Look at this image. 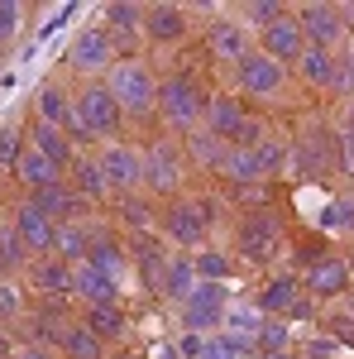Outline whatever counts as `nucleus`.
<instances>
[{
  "label": "nucleus",
  "mask_w": 354,
  "mask_h": 359,
  "mask_svg": "<svg viewBox=\"0 0 354 359\" xmlns=\"http://www.w3.org/2000/svg\"><path fill=\"white\" fill-rule=\"evenodd\" d=\"M110 96L120 101V111H154L158 106V82H154V72H149V62H139V57H125V62H115L110 67Z\"/></svg>",
  "instance_id": "1"
},
{
  "label": "nucleus",
  "mask_w": 354,
  "mask_h": 359,
  "mask_svg": "<svg viewBox=\"0 0 354 359\" xmlns=\"http://www.w3.org/2000/svg\"><path fill=\"white\" fill-rule=\"evenodd\" d=\"M158 111H163L168 125H177V130H191L201 111H206V101H201V86L191 82V77H168L158 82Z\"/></svg>",
  "instance_id": "2"
},
{
  "label": "nucleus",
  "mask_w": 354,
  "mask_h": 359,
  "mask_svg": "<svg viewBox=\"0 0 354 359\" xmlns=\"http://www.w3.org/2000/svg\"><path fill=\"white\" fill-rule=\"evenodd\" d=\"M225 311H230L225 283H196L191 297L182 302V326H187L191 335L196 331H216V326H225Z\"/></svg>",
  "instance_id": "3"
},
{
  "label": "nucleus",
  "mask_w": 354,
  "mask_h": 359,
  "mask_svg": "<svg viewBox=\"0 0 354 359\" xmlns=\"http://www.w3.org/2000/svg\"><path fill=\"white\" fill-rule=\"evenodd\" d=\"M72 111H77V120H82L91 135H115V125H120V101L110 96V86H101V82H91L72 101Z\"/></svg>",
  "instance_id": "4"
},
{
  "label": "nucleus",
  "mask_w": 354,
  "mask_h": 359,
  "mask_svg": "<svg viewBox=\"0 0 354 359\" xmlns=\"http://www.w3.org/2000/svg\"><path fill=\"white\" fill-rule=\"evenodd\" d=\"M278 240H282V225L268 211H254V216L240 221V254H245L249 264H268Z\"/></svg>",
  "instance_id": "5"
},
{
  "label": "nucleus",
  "mask_w": 354,
  "mask_h": 359,
  "mask_svg": "<svg viewBox=\"0 0 354 359\" xmlns=\"http://www.w3.org/2000/svg\"><path fill=\"white\" fill-rule=\"evenodd\" d=\"M96 163L106 172V187H115V192H135L139 182H144V154L130 149V144H110Z\"/></svg>",
  "instance_id": "6"
},
{
  "label": "nucleus",
  "mask_w": 354,
  "mask_h": 359,
  "mask_svg": "<svg viewBox=\"0 0 354 359\" xmlns=\"http://www.w3.org/2000/svg\"><path fill=\"white\" fill-rule=\"evenodd\" d=\"M144 187L149 192H177L182 187V158L172 144H154L144 154Z\"/></svg>",
  "instance_id": "7"
},
{
  "label": "nucleus",
  "mask_w": 354,
  "mask_h": 359,
  "mask_svg": "<svg viewBox=\"0 0 354 359\" xmlns=\"http://www.w3.org/2000/svg\"><path fill=\"white\" fill-rule=\"evenodd\" d=\"M297 25H301V34H306L311 48H330V43L345 34V15H340L335 5H301Z\"/></svg>",
  "instance_id": "8"
},
{
  "label": "nucleus",
  "mask_w": 354,
  "mask_h": 359,
  "mask_svg": "<svg viewBox=\"0 0 354 359\" xmlns=\"http://www.w3.org/2000/svg\"><path fill=\"white\" fill-rule=\"evenodd\" d=\"M259 39H264V48H259V53H268L273 62H297V57L306 53V34H301L297 15H282V20H278L273 29H264Z\"/></svg>",
  "instance_id": "9"
},
{
  "label": "nucleus",
  "mask_w": 354,
  "mask_h": 359,
  "mask_svg": "<svg viewBox=\"0 0 354 359\" xmlns=\"http://www.w3.org/2000/svg\"><path fill=\"white\" fill-rule=\"evenodd\" d=\"M72 297H86V306H115L120 302V283L101 273L96 264H77L72 269Z\"/></svg>",
  "instance_id": "10"
},
{
  "label": "nucleus",
  "mask_w": 354,
  "mask_h": 359,
  "mask_svg": "<svg viewBox=\"0 0 354 359\" xmlns=\"http://www.w3.org/2000/svg\"><path fill=\"white\" fill-rule=\"evenodd\" d=\"M72 67L77 72H106V67H115L110 57H115V48H110V39L101 34V29H82L77 39H72Z\"/></svg>",
  "instance_id": "11"
},
{
  "label": "nucleus",
  "mask_w": 354,
  "mask_h": 359,
  "mask_svg": "<svg viewBox=\"0 0 354 359\" xmlns=\"http://www.w3.org/2000/svg\"><path fill=\"white\" fill-rule=\"evenodd\" d=\"M235 72H240V86L249 96H273L282 86V62H273L268 53H249Z\"/></svg>",
  "instance_id": "12"
},
{
  "label": "nucleus",
  "mask_w": 354,
  "mask_h": 359,
  "mask_svg": "<svg viewBox=\"0 0 354 359\" xmlns=\"http://www.w3.org/2000/svg\"><path fill=\"white\" fill-rule=\"evenodd\" d=\"M15 230H20V240H25L29 254H53V240H57V225L43 216V211H34V206H20L15 211Z\"/></svg>",
  "instance_id": "13"
},
{
  "label": "nucleus",
  "mask_w": 354,
  "mask_h": 359,
  "mask_svg": "<svg viewBox=\"0 0 354 359\" xmlns=\"http://www.w3.org/2000/svg\"><path fill=\"white\" fill-rule=\"evenodd\" d=\"M206 39H211V53L225 57V62H245L254 48H249V29L245 25H235V20H216V25L206 29Z\"/></svg>",
  "instance_id": "14"
},
{
  "label": "nucleus",
  "mask_w": 354,
  "mask_h": 359,
  "mask_svg": "<svg viewBox=\"0 0 354 359\" xmlns=\"http://www.w3.org/2000/svg\"><path fill=\"white\" fill-rule=\"evenodd\" d=\"M206 211L201 206H191V201H182V206H172L163 216V230H168V240H177V245H201V235H206Z\"/></svg>",
  "instance_id": "15"
},
{
  "label": "nucleus",
  "mask_w": 354,
  "mask_h": 359,
  "mask_svg": "<svg viewBox=\"0 0 354 359\" xmlns=\"http://www.w3.org/2000/svg\"><path fill=\"white\" fill-rule=\"evenodd\" d=\"M187 29V15L177 5H149L144 10V39L149 43H177Z\"/></svg>",
  "instance_id": "16"
},
{
  "label": "nucleus",
  "mask_w": 354,
  "mask_h": 359,
  "mask_svg": "<svg viewBox=\"0 0 354 359\" xmlns=\"http://www.w3.org/2000/svg\"><path fill=\"white\" fill-rule=\"evenodd\" d=\"M29 206H34V211H43L53 225H57V221H72V216L82 211V201L67 192L62 182H57V187H43V192H29Z\"/></svg>",
  "instance_id": "17"
},
{
  "label": "nucleus",
  "mask_w": 354,
  "mask_h": 359,
  "mask_svg": "<svg viewBox=\"0 0 354 359\" xmlns=\"http://www.w3.org/2000/svg\"><path fill=\"white\" fill-rule=\"evenodd\" d=\"M29 149H34V154H43L53 168H67V163H72V144H67V135H62V130H53V125H43V120L29 130Z\"/></svg>",
  "instance_id": "18"
},
{
  "label": "nucleus",
  "mask_w": 354,
  "mask_h": 359,
  "mask_svg": "<svg viewBox=\"0 0 354 359\" xmlns=\"http://www.w3.org/2000/svg\"><path fill=\"white\" fill-rule=\"evenodd\" d=\"M206 115H211V135H216V139H235V135H240V125L249 120L245 106H240L235 96H211V101H206Z\"/></svg>",
  "instance_id": "19"
},
{
  "label": "nucleus",
  "mask_w": 354,
  "mask_h": 359,
  "mask_svg": "<svg viewBox=\"0 0 354 359\" xmlns=\"http://www.w3.org/2000/svg\"><path fill=\"white\" fill-rule=\"evenodd\" d=\"M15 172H20V182H25L29 192H43V187H57V182H62V168H53L43 154H34V149L20 158V168H15Z\"/></svg>",
  "instance_id": "20"
},
{
  "label": "nucleus",
  "mask_w": 354,
  "mask_h": 359,
  "mask_svg": "<svg viewBox=\"0 0 354 359\" xmlns=\"http://www.w3.org/2000/svg\"><path fill=\"white\" fill-rule=\"evenodd\" d=\"M306 283H311V292H316V297H335V292H345V283H350V269H345L340 259H316Z\"/></svg>",
  "instance_id": "21"
},
{
  "label": "nucleus",
  "mask_w": 354,
  "mask_h": 359,
  "mask_svg": "<svg viewBox=\"0 0 354 359\" xmlns=\"http://www.w3.org/2000/svg\"><path fill=\"white\" fill-rule=\"evenodd\" d=\"M297 67H301V77H306L311 86H335V82H340L330 48H311V43H306V53L297 57Z\"/></svg>",
  "instance_id": "22"
},
{
  "label": "nucleus",
  "mask_w": 354,
  "mask_h": 359,
  "mask_svg": "<svg viewBox=\"0 0 354 359\" xmlns=\"http://www.w3.org/2000/svg\"><path fill=\"white\" fill-rule=\"evenodd\" d=\"M34 106H39V120H43V125H53V130H67V125H72V101H67V96H62V86H43V91H39V101H34Z\"/></svg>",
  "instance_id": "23"
},
{
  "label": "nucleus",
  "mask_w": 354,
  "mask_h": 359,
  "mask_svg": "<svg viewBox=\"0 0 354 359\" xmlns=\"http://www.w3.org/2000/svg\"><path fill=\"white\" fill-rule=\"evenodd\" d=\"M53 259H62V264H86L91 259V240H86L82 225H57Z\"/></svg>",
  "instance_id": "24"
},
{
  "label": "nucleus",
  "mask_w": 354,
  "mask_h": 359,
  "mask_svg": "<svg viewBox=\"0 0 354 359\" xmlns=\"http://www.w3.org/2000/svg\"><path fill=\"white\" fill-rule=\"evenodd\" d=\"M191 287H196V264H191V259H168V269H163V297L187 302Z\"/></svg>",
  "instance_id": "25"
},
{
  "label": "nucleus",
  "mask_w": 354,
  "mask_h": 359,
  "mask_svg": "<svg viewBox=\"0 0 354 359\" xmlns=\"http://www.w3.org/2000/svg\"><path fill=\"white\" fill-rule=\"evenodd\" d=\"M220 172L230 177V182H264V168H259V154L254 149H235L230 144V154H225V163H220Z\"/></svg>",
  "instance_id": "26"
},
{
  "label": "nucleus",
  "mask_w": 354,
  "mask_h": 359,
  "mask_svg": "<svg viewBox=\"0 0 354 359\" xmlns=\"http://www.w3.org/2000/svg\"><path fill=\"white\" fill-rule=\"evenodd\" d=\"M34 283H39L43 292L72 297V264H62V259H43V264H34Z\"/></svg>",
  "instance_id": "27"
},
{
  "label": "nucleus",
  "mask_w": 354,
  "mask_h": 359,
  "mask_svg": "<svg viewBox=\"0 0 354 359\" xmlns=\"http://www.w3.org/2000/svg\"><path fill=\"white\" fill-rule=\"evenodd\" d=\"M297 306V278H273L259 297V311H292Z\"/></svg>",
  "instance_id": "28"
},
{
  "label": "nucleus",
  "mask_w": 354,
  "mask_h": 359,
  "mask_svg": "<svg viewBox=\"0 0 354 359\" xmlns=\"http://www.w3.org/2000/svg\"><path fill=\"white\" fill-rule=\"evenodd\" d=\"M62 350H67L72 359H101V340H96V331H91V326H67Z\"/></svg>",
  "instance_id": "29"
},
{
  "label": "nucleus",
  "mask_w": 354,
  "mask_h": 359,
  "mask_svg": "<svg viewBox=\"0 0 354 359\" xmlns=\"http://www.w3.org/2000/svg\"><path fill=\"white\" fill-rule=\"evenodd\" d=\"M86 326L101 335H125V311L120 306H86Z\"/></svg>",
  "instance_id": "30"
},
{
  "label": "nucleus",
  "mask_w": 354,
  "mask_h": 359,
  "mask_svg": "<svg viewBox=\"0 0 354 359\" xmlns=\"http://www.w3.org/2000/svg\"><path fill=\"white\" fill-rule=\"evenodd\" d=\"M196 264V283H225L230 278V254H220V249H201V259H191Z\"/></svg>",
  "instance_id": "31"
},
{
  "label": "nucleus",
  "mask_w": 354,
  "mask_h": 359,
  "mask_svg": "<svg viewBox=\"0 0 354 359\" xmlns=\"http://www.w3.org/2000/svg\"><path fill=\"white\" fill-rule=\"evenodd\" d=\"M191 154H196L206 168H220V163H225V154H230V144L216 139L211 130H201V135H191Z\"/></svg>",
  "instance_id": "32"
},
{
  "label": "nucleus",
  "mask_w": 354,
  "mask_h": 359,
  "mask_svg": "<svg viewBox=\"0 0 354 359\" xmlns=\"http://www.w3.org/2000/svg\"><path fill=\"white\" fill-rule=\"evenodd\" d=\"M225 326L235 335H249V340H254V335L264 331V311H259V306H230V311H225Z\"/></svg>",
  "instance_id": "33"
},
{
  "label": "nucleus",
  "mask_w": 354,
  "mask_h": 359,
  "mask_svg": "<svg viewBox=\"0 0 354 359\" xmlns=\"http://www.w3.org/2000/svg\"><path fill=\"white\" fill-rule=\"evenodd\" d=\"M25 144H29V135H25V130L5 125V130H0V168H20V158L29 154Z\"/></svg>",
  "instance_id": "34"
},
{
  "label": "nucleus",
  "mask_w": 354,
  "mask_h": 359,
  "mask_svg": "<svg viewBox=\"0 0 354 359\" xmlns=\"http://www.w3.org/2000/svg\"><path fill=\"white\" fill-rule=\"evenodd\" d=\"M144 10L149 5H106V20L125 34H144Z\"/></svg>",
  "instance_id": "35"
},
{
  "label": "nucleus",
  "mask_w": 354,
  "mask_h": 359,
  "mask_svg": "<svg viewBox=\"0 0 354 359\" xmlns=\"http://www.w3.org/2000/svg\"><path fill=\"white\" fill-rule=\"evenodd\" d=\"M20 264H29V249L20 240V230L10 225V230H0V269H20Z\"/></svg>",
  "instance_id": "36"
},
{
  "label": "nucleus",
  "mask_w": 354,
  "mask_h": 359,
  "mask_svg": "<svg viewBox=\"0 0 354 359\" xmlns=\"http://www.w3.org/2000/svg\"><path fill=\"white\" fill-rule=\"evenodd\" d=\"M77 192L91 196V201L110 192V187H106V172H101V163H91V158H86V163H77Z\"/></svg>",
  "instance_id": "37"
},
{
  "label": "nucleus",
  "mask_w": 354,
  "mask_h": 359,
  "mask_svg": "<svg viewBox=\"0 0 354 359\" xmlns=\"http://www.w3.org/2000/svg\"><path fill=\"white\" fill-rule=\"evenodd\" d=\"M86 264H96V269L110 273V278H120V269H125V259H120L115 245H91V259H86Z\"/></svg>",
  "instance_id": "38"
},
{
  "label": "nucleus",
  "mask_w": 354,
  "mask_h": 359,
  "mask_svg": "<svg viewBox=\"0 0 354 359\" xmlns=\"http://www.w3.org/2000/svg\"><path fill=\"white\" fill-rule=\"evenodd\" d=\"M254 154H259V168H264V177H268V172H278V168H282V158H287V149H282L278 139H259V149H254Z\"/></svg>",
  "instance_id": "39"
},
{
  "label": "nucleus",
  "mask_w": 354,
  "mask_h": 359,
  "mask_svg": "<svg viewBox=\"0 0 354 359\" xmlns=\"http://www.w3.org/2000/svg\"><path fill=\"white\" fill-rule=\"evenodd\" d=\"M282 15H287V10H282V5H273V0H254V5H249V20L259 25V34H264V29H273Z\"/></svg>",
  "instance_id": "40"
},
{
  "label": "nucleus",
  "mask_w": 354,
  "mask_h": 359,
  "mask_svg": "<svg viewBox=\"0 0 354 359\" xmlns=\"http://www.w3.org/2000/svg\"><path fill=\"white\" fill-rule=\"evenodd\" d=\"M259 345H264L268 355H282V350H287V326H282V321H264V331H259Z\"/></svg>",
  "instance_id": "41"
},
{
  "label": "nucleus",
  "mask_w": 354,
  "mask_h": 359,
  "mask_svg": "<svg viewBox=\"0 0 354 359\" xmlns=\"http://www.w3.org/2000/svg\"><path fill=\"white\" fill-rule=\"evenodd\" d=\"M20 15H25V10H20L15 0H0V43H10V39L20 34Z\"/></svg>",
  "instance_id": "42"
},
{
  "label": "nucleus",
  "mask_w": 354,
  "mask_h": 359,
  "mask_svg": "<svg viewBox=\"0 0 354 359\" xmlns=\"http://www.w3.org/2000/svg\"><path fill=\"white\" fill-rule=\"evenodd\" d=\"M15 311H20V287L0 283V316H15Z\"/></svg>",
  "instance_id": "43"
},
{
  "label": "nucleus",
  "mask_w": 354,
  "mask_h": 359,
  "mask_svg": "<svg viewBox=\"0 0 354 359\" xmlns=\"http://www.w3.org/2000/svg\"><path fill=\"white\" fill-rule=\"evenodd\" d=\"M201 345H206V340H201V335H182V340H177V355L182 359H201Z\"/></svg>",
  "instance_id": "44"
},
{
  "label": "nucleus",
  "mask_w": 354,
  "mask_h": 359,
  "mask_svg": "<svg viewBox=\"0 0 354 359\" xmlns=\"http://www.w3.org/2000/svg\"><path fill=\"white\" fill-rule=\"evenodd\" d=\"M125 216H130V225H149V211L139 201H125Z\"/></svg>",
  "instance_id": "45"
},
{
  "label": "nucleus",
  "mask_w": 354,
  "mask_h": 359,
  "mask_svg": "<svg viewBox=\"0 0 354 359\" xmlns=\"http://www.w3.org/2000/svg\"><path fill=\"white\" fill-rule=\"evenodd\" d=\"M20 359H53V355H48L43 345H29V350H25V355H20Z\"/></svg>",
  "instance_id": "46"
},
{
  "label": "nucleus",
  "mask_w": 354,
  "mask_h": 359,
  "mask_svg": "<svg viewBox=\"0 0 354 359\" xmlns=\"http://www.w3.org/2000/svg\"><path fill=\"white\" fill-rule=\"evenodd\" d=\"M172 355H177L172 345H158V350H154V359H172Z\"/></svg>",
  "instance_id": "47"
},
{
  "label": "nucleus",
  "mask_w": 354,
  "mask_h": 359,
  "mask_svg": "<svg viewBox=\"0 0 354 359\" xmlns=\"http://www.w3.org/2000/svg\"><path fill=\"white\" fill-rule=\"evenodd\" d=\"M345 77H350V86H354V53H350V62H345Z\"/></svg>",
  "instance_id": "48"
},
{
  "label": "nucleus",
  "mask_w": 354,
  "mask_h": 359,
  "mask_svg": "<svg viewBox=\"0 0 354 359\" xmlns=\"http://www.w3.org/2000/svg\"><path fill=\"white\" fill-rule=\"evenodd\" d=\"M0 359H10V355H5V345H0Z\"/></svg>",
  "instance_id": "49"
},
{
  "label": "nucleus",
  "mask_w": 354,
  "mask_h": 359,
  "mask_svg": "<svg viewBox=\"0 0 354 359\" xmlns=\"http://www.w3.org/2000/svg\"><path fill=\"white\" fill-rule=\"evenodd\" d=\"M268 359H287V355H268Z\"/></svg>",
  "instance_id": "50"
}]
</instances>
